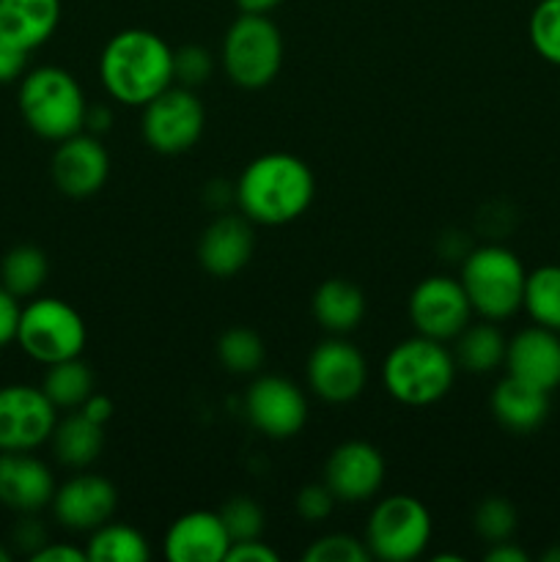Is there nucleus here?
I'll return each mask as SVG.
<instances>
[{
	"label": "nucleus",
	"mask_w": 560,
	"mask_h": 562,
	"mask_svg": "<svg viewBox=\"0 0 560 562\" xmlns=\"http://www.w3.org/2000/svg\"><path fill=\"white\" fill-rule=\"evenodd\" d=\"M316 179L305 159L289 151H269L250 159L234 184V201L250 223L285 225L307 212Z\"/></svg>",
	"instance_id": "f257e3e1"
},
{
	"label": "nucleus",
	"mask_w": 560,
	"mask_h": 562,
	"mask_svg": "<svg viewBox=\"0 0 560 562\" xmlns=\"http://www.w3.org/2000/svg\"><path fill=\"white\" fill-rule=\"evenodd\" d=\"M99 80L121 104L143 108L173 86V49L159 33L126 27L110 36L99 55Z\"/></svg>",
	"instance_id": "f03ea898"
},
{
	"label": "nucleus",
	"mask_w": 560,
	"mask_h": 562,
	"mask_svg": "<svg viewBox=\"0 0 560 562\" xmlns=\"http://www.w3.org/2000/svg\"><path fill=\"white\" fill-rule=\"evenodd\" d=\"M456 379V360L443 340L415 335L388 351L382 362V384L399 404L421 409L443 401Z\"/></svg>",
	"instance_id": "7ed1b4c3"
},
{
	"label": "nucleus",
	"mask_w": 560,
	"mask_h": 562,
	"mask_svg": "<svg viewBox=\"0 0 560 562\" xmlns=\"http://www.w3.org/2000/svg\"><path fill=\"white\" fill-rule=\"evenodd\" d=\"M16 104L27 130L60 143L86 126L88 102L80 82L60 66H38L22 75Z\"/></svg>",
	"instance_id": "20e7f679"
},
{
	"label": "nucleus",
	"mask_w": 560,
	"mask_h": 562,
	"mask_svg": "<svg viewBox=\"0 0 560 562\" xmlns=\"http://www.w3.org/2000/svg\"><path fill=\"white\" fill-rule=\"evenodd\" d=\"M459 280L464 285L472 313L486 322H503L522 307L527 269L508 247L483 245L467 252Z\"/></svg>",
	"instance_id": "39448f33"
},
{
	"label": "nucleus",
	"mask_w": 560,
	"mask_h": 562,
	"mask_svg": "<svg viewBox=\"0 0 560 562\" xmlns=\"http://www.w3.org/2000/svg\"><path fill=\"white\" fill-rule=\"evenodd\" d=\"M86 340V318L58 296H38L20 311L14 344L38 366H55L80 357Z\"/></svg>",
	"instance_id": "423d86ee"
},
{
	"label": "nucleus",
	"mask_w": 560,
	"mask_h": 562,
	"mask_svg": "<svg viewBox=\"0 0 560 562\" xmlns=\"http://www.w3.org/2000/svg\"><path fill=\"white\" fill-rule=\"evenodd\" d=\"M283 66V36L267 14H239L223 38V69L234 86L258 91Z\"/></svg>",
	"instance_id": "0eeeda50"
},
{
	"label": "nucleus",
	"mask_w": 560,
	"mask_h": 562,
	"mask_svg": "<svg viewBox=\"0 0 560 562\" xmlns=\"http://www.w3.org/2000/svg\"><path fill=\"white\" fill-rule=\"evenodd\" d=\"M366 547L382 562H412L432 541V514L412 494H390L379 499L366 525Z\"/></svg>",
	"instance_id": "6e6552de"
},
{
	"label": "nucleus",
	"mask_w": 560,
	"mask_h": 562,
	"mask_svg": "<svg viewBox=\"0 0 560 562\" xmlns=\"http://www.w3.org/2000/svg\"><path fill=\"white\" fill-rule=\"evenodd\" d=\"M206 126V113L195 88L168 86L143 104L141 132L148 148L165 157H176L198 146Z\"/></svg>",
	"instance_id": "1a4fd4ad"
},
{
	"label": "nucleus",
	"mask_w": 560,
	"mask_h": 562,
	"mask_svg": "<svg viewBox=\"0 0 560 562\" xmlns=\"http://www.w3.org/2000/svg\"><path fill=\"white\" fill-rule=\"evenodd\" d=\"M410 322L415 324L417 335L434 340H456V335L470 324L472 305L461 280L448 274H432L423 278L410 294Z\"/></svg>",
	"instance_id": "9d476101"
},
{
	"label": "nucleus",
	"mask_w": 560,
	"mask_h": 562,
	"mask_svg": "<svg viewBox=\"0 0 560 562\" xmlns=\"http://www.w3.org/2000/svg\"><path fill=\"white\" fill-rule=\"evenodd\" d=\"M58 423V409L33 384H5L0 387V453L9 450H36L49 442Z\"/></svg>",
	"instance_id": "9b49d317"
},
{
	"label": "nucleus",
	"mask_w": 560,
	"mask_h": 562,
	"mask_svg": "<svg viewBox=\"0 0 560 562\" xmlns=\"http://www.w3.org/2000/svg\"><path fill=\"white\" fill-rule=\"evenodd\" d=\"M307 387L327 404H351L366 390L368 366L362 351L344 338H327L307 357Z\"/></svg>",
	"instance_id": "f8f14e48"
},
{
	"label": "nucleus",
	"mask_w": 560,
	"mask_h": 562,
	"mask_svg": "<svg viewBox=\"0 0 560 562\" xmlns=\"http://www.w3.org/2000/svg\"><path fill=\"white\" fill-rule=\"evenodd\" d=\"M245 415L258 434L291 439L305 428L307 401L285 376H258L245 393Z\"/></svg>",
	"instance_id": "ddd939ff"
},
{
	"label": "nucleus",
	"mask_w": 560,
	"mask_h": 562,
	"mask_svg": "<svg viewBox=\"0 0 560 562\" xmlns=\"http://www.w3.org/2000/svg\"><path fill=\"white\" fill-rule=\"evenodd\" d=\"M53 184L66 198H91L104 187L110 176V154L91 132H77L58 143L49 162Z\"/></svg>",
	"instance_id": "4468645a"
},
{
	"label": "nucleus",
	"mask_w": 560,
	"mask_h": 562,
	"mask_svg": "<svg viewBox=\"0 0 560 562\" xmlns=\"http://www.w3.org/2000/svg\"><path fill=\"white\" fill-rule=\"evenodd\" d=\"M324 483L338 503H368L384 483V456L362 439L340 442L324 464Z\"/></svg>",
	"instance_id": "2eb2a0df"
},
{
	"label": "nucleus",
	"mask_w": 560,
	"mask_h": 562,
	"mask_svg": "<svg viewBox=\"0 0 560 562\" xmlns=\"http://www.w3.org/2000/svg\"><path fill=\"white\" fill-rule=\"evenodd\" d=\"M115 505H119V492L113 483L102 475H82L69 477L60 483L53 494V516L60 527L71 532H93L104 521L113 519Z\"/></svg>",
	"instance_id": "dca6fc26"
},
{
	"label": "nucleus",
	"mask_w": 560,
	"mask_h": 562,
	"mask_svg": "<svg viewBox=\"0 0 560 562\" xmlns=\"http://www.w3.org/2000/svg\"><path fill=\"white\" fill-rule=\"evenodd\" d=\"M253 250H256V234L253 223L245 214H220L198 241V261L203 272L212 278H234L250 263Z\"/></svg>",
	"instance_id": "f3484780"
},
{
	"label": "nucleus",
	"mask_w": 560,
	"mask_h": 562,
	"mask_svg": "<svg viewBox=\"0 0 560 562\" xmlns=\"http://www.w3.org/2000/svg\"><path fill=\"white\" fill-rule=\"evenodd\" d=\"M508 376L552 393L560 387V333L533 324L508 340L505 349Z\"/></svg>",
	"instance_id": "a211bd4d"
},
{
	"label": "nucleus",
	"mask_w": 560,
	"mask_h": 562,
	"mask_svg": "<svg viewBox=\"0 0 560 562\" xmlns=\"http://www.w3.org/2000/svg\"><path fill=\"white\" fill-rule=\"evenodd\" d=\"M55 477L31 450L0 453V505L14 514H38L53 503Z\"/></svg>",
	"instance_id": "6ab92c4d"
},
{
	"label": "nucleus",
	"mask_w": 560,
	"mask_h": 562,
	"mask_svg": "<svg viewBox=\"0 0 560 562\" xmlns=\"http://www.w3.org/2000/svg\"><path fill=\"white\" fill-rule=\"evenodd\" d=\"M228 549V530L214 510L181 514L163 538V554L170 562H225Z\"/></svg>",
	"instance_id": "aec40b11"
},
{
	"label": "nucleus",
	"mask_w": 560,
	"mask_h": 562,
	"mask_svg": "<svg viewBox=\"0 0 560 562\" xmlns=\"http://www.w3.org/2000/svg\"><path fill=\"white\" fill-rule=\"evenodd\" d=\"M60 22V0H0V42L33 53Z\"/></svg>",
	"instance_id": "412c9836"
},
{
	"label": "nucleus",
	"mask_w": 560,
	"mask_h": 562,
	"mask_svg": "<svg viewBox=\"0 0 560 562\" xmlns=\"http://www.w3.org/2000/svg\"><path fill=\"white\" fill-rule=\"evenodd\" d=\"M489 406H492L494 420L503 428L514 434H533L549 417V393L514 376H505L492 390Z\"/></svg>",
	"instance_id": "4be33fe9"
},
{
	"label": "nucleus",
	"mask_w": 560,
	"mask_h": 562,
	"mask_svg": "<svg viewBox=\"0 0 560 562\" xmlns=\"http://www.w3.org/2000/svg\"><path fill=\"white\" fill-rule=\"evenodd\" d=\"M311 311L322 329L333 335H349L366 316V296L351 280L329 278L313 291Z\"/></svg>",
	"instance_id": "5701e85b"
},
{
	"label": "nucleus",
	"mask_w": 560,
	"mask_h": 562,
	"mask_svg": "<svg viewBox=\"0 0 560 562\" xmlns=\"http://www.w3.org/2000/svg\"><path fill=\"white\" fill-rule=\"evenodd\" d=\"M53 453L69 470H86L99 459L104 448V426L82 415L80 409H71L64 420L53 428Z\"/></svg>",
	"instance_id": "b1692460"
},
{
	"label": "nucleus",
	"mask_w": 560,
	"mask_h": 562,
	"mask_svg": "<svg viewBox=\"0 0 560 562\" xmlns=\"http://www.w3.org/2000/svg\"><path fill=\"white\" fill-rule=\"evenodd\" d=\"M505 349H508V340L500 333V327H494V322L467 324L456 335V368H464L467 373H492L505 362Z\"/></svg>",
	"instance_id": "393cba45"
},
{
	"label": "nucleus",
	"mask_w": 560,
	"mask_h": 562,
	"mask_svg": "<svg viewBox=\"0 0 560 562\" xmlns=\"http://www.w3.org/2000/svg\"><path fill=\"white\" fill-rule=\"evenodd\" d=\"M44 395L53 401L55 409H80L93 393H97V382H93V373L80 357H71V360L55 362L47 366L42 382Z\"/></svg>",
	"instance_id": "a878e982"
},
{
	"label": "nucleus",
	"mask_w": 560,
	"mask_h": 562,
	"mask_svg": "<svg viewBox=\"0 0 560 562\" xmlns=\"http://www.w3.org/2000/svg\"><path fill=\"white\" fill-rule=\"evenodd\" d=\"M88 562H146L152 558L146 536L132 525L104 521L91 532L86 547Z\"/></svg>",
	"instance_id": "bb28decb"
},
{
	"label": "nucleus",
	"mask_w": 560,
	"mask_h": 562,
	"mask_svg": "<svg viewBox=\"0 0 560 562\" xmlns=\"http://www.w3.org/2000/svg\"><path fill=\"white\" fill-rule=\"evenodd\" d=\"M49 263L42 247L36 245H16L0 261V285L16 296L27 300L36 296L38 289L47 283Z\"/></svg>",
	"instance_id": "cd10ccee"
},
{
	"label": "nucleus",
	"mask_w": 560,
	"mask_h": 562,
	"mask_svg": "<svg viewBox=\"0 0 560 562\" xmlns=\"http://www.w3.org/2000/svg\"><path fill=\"white\" fill-rule=\"evenodd\" d=\"M522 307L530 313V318L541 327L560 333V267L547 263L533 272H527L525 280V300Z\"/></svg>",
	"instance_id": "c85d7f7f"
},
{
	"label": "nucleus",
	"mask_w": 560,
	"mask_h": 562,
	"mask_svg": "<svg viewBox=\"0 0 560 562\" xmlns=\"http://www.w3.org/2000/svg\"><path fill=\"white\" fill-rule=\"evenodd\" d=\"M264 340L256 329L247 327H231L220 335L217 340V360L220 366L236 376H250L264 366Z\"/></svg>",
	"instance_id": "c756f323"
},
{
	"label": "nucleus",
	"mask_w": 560,
	"mask_h": 562,
	"mask_svg": "<svg viewBox=\"0 0 560 562\" xmlns=\"http://www.w3.org/2000/svg\"><path fill=\"white\" fill-rule=\"evenodd\" d=\"M530 44L547 64L560 66V0H538L530 14Z\"/></svg>",
	"instance_id": "7c9ffc66"
},
{
	"label": "nucleus",
	"mask_w": 560,
	"mask_h": 562,
	"mask_svg": "<svg viewBox=\"0 0 560 562\" xmlns=\"http://www.w3.org/2000/svg\"><path fill=\"white\" fill-rule=\"evenodd\" d=\"M516 508L503 497H486L472 514V527H475L478 536L492 547V543L511 541L516 532Z\"/></svg>",
	"instance_id": "2f4dec72"
},
{
	"label": "nucleus",
	"mask_w": 560,
	"mask_h": 562,
	"mask_svg": "<svg viewBox=\"0 0 560 562\" xmlns=\"http://www.w3.org/2000/svg\"><path fill=\"white\" fill-rule=\"evenodd\" d=\"M305 562H368L371 552H368L366 541L346 532H329V536L316 538L311 547L302 552Z\"/></svg>",
	"instance_id": "473e14b6"
},
{
	"label": "nucleus",
	"mask_w": 560,
	"mask_h": 562,
	"mask_svg": "<svg viewBox=\"0 0 560 562\" xmlns=\"http://www.w3.org/2000/svg\"><path fill=\"white\" fill-rule=\"evenodd\" d=\"M225 530H228L231 543L250 541V538H261L264 532V510L256 499L250 497H234L223 505L220 510Z\"/></svg>",
	"instance_id": "72a5a7b5"
},
{
	"label": "nucleus",
	"mask_w": 560,
	"mask_h": 562,
	"mask_svg": "<svg viewBox=\"0 0 560 562\" xmlns=\"http://www.w3.org/2000/svg\"><path fill=\"white\" fill-rule=\"evenodd\" d=\"M214 69L212 53L201 44H187V47L173 49V80L179 86L198 88L209 80Z\"/></svg>",
	"instance_id": "f704fd0d"
},
{
	"label": "nucleus",
	"mask_w": 560,
	"mask_h": 562,
	"mask_svg": "<svg viewBox=\"0 0 560 562\" xmlns=\"http://www.w3.org/2000/svg\"><path fill=\"white\" fill-rule=\"evenodd\" d=\"M335 503H338V499L333 497V492L327 488V483H311V486H305L296 492L294 510L305 521L316 525V521L327 519V516L333 514Z\"/></svg>",
	"instance_id": "c9c22d12"
},
{
	"label": "nucleus",
	"mask_w": 560,
	"mask_h": 562,
	"mask_svg": "<svg viewBox=\"0 0 560 562\" xmlns=\"http://www.w3.org/2000/svg\"><path fill=\"white\" fill-rule=\"evenodd\" d=\"M11 541H14V549H20L22 554L31 558L33 552H38V549L49 541V538L42 521L33 519V514H25V519L16 521L14 532H11Z\"/></svg>",
	"instance_id": "e433bc0d"
},
{
	"label": "nucleus",
	"mask_w": 560,
	"mask_h": 562,
	"mask_svg": "<svg viewBox=\"0 0 560 562\" xmlns=\"http://www.w3.org/2000/svg\"><path fill=\"white\" fill-rule=\"evenodd\" d=\"M280 554L272 547L261 541V538H250V541L231 543L225 562H278Z\"/></svg>",
	"instance_id": "4c0bfd02"
},
{
	"label": "nucleus",
	"mask_w": 560,
	"mask_h": 562,
	"mask_svg": "<svg viewBox=\"0 0 560 562\" xmlns=\"http://www.w3.org/2000/svg\"><path fill=\"white\" fill-rule=\"evenodd\" d=\"M20 300L0 285V349L14 344L16 324H20Z\"/></svg>",
	"instance_id": "58836bf2"
},
{
	"label": "nucleus",
	"mask_w": 560,
	"mask_h": 562,
	"mask_svg": "<svg viewBox=\"0 0 560 562\" xmlns=\"http://www.w3.org/2000/svg\"><path fill=\"white\" fill-rule=\"evenodd\" d=\"M27 66V53L25 49L14 47V44L0 42V82H14L22 80Z\"/></svg>",
	"instance_id": "ea45409f"
},
{
	"label": "nucleus",
	"mask_w": 560,
	"mask_h": 562,
	"mask_svg": "<svg viewBox=\"0 0 560 562\" xmlns=\"http://www.w3.org/2000/svg\"><path fill=\"white\" fill-rule=\"evenodd\" d=\"M33 562H88L86 549H77L71 543L47 541L38 552L31 554Z\"/></svg>",
	"instance_id": "a19ab883"
},
{
	"label": "nucleus",
	"mask_w": 560,
	"mask_h": 562,
	"mask_svg": "<svg viewBox=\"0 0 560 562\" xmlns=\"http://www.w3.org/2000/svg\"><path fill=\"white\" fill-rule=\"evenodd\" d=\"M483 560L486 562H527V552L525 549L516 547L514 541H500V543H492V549L483 554Z\"/></svg>",
	"instance_id": "79ce46f5"
},
{
	"label": "nucleus",
	"mask_w": 560,
	"mask_h": 562,
	"mask_svg": "<svg viewBox=\"0 0 560 562\" xmlns=\"http://www.w3.org/2000/svg\"><path fill=\"white\" fill-rule=\"evenodd\" d=\"M80 412L82 415H88L91 417V420H97V423H108L110 417H113V401L108 398V395H99V393H93L91 398L86 401V404L80 406Z\"/></svg>",
	"instance_id": "37998d69"
},
{
	"label": "nucleus",
	"mask_w": 560,
	"mask_h": 562,
	"mask_svg": "<svg viewBox=\"0 0 560 562\" xmlns=\"http://www.w3.org/2000/svg\"><path fill=\"white\" fill-rule=\"evenodd\" d=\"M234 3L242 14H269V11L278 9L283 0H234Z\"/></svg>",
	"instance_id": "c03bdc74"
},
{
	"label": "nucleus",
	"mask_w": 560,
	"mask_h": 562,
	"mask_svg": "<svg viewBox=\"0 0 560 562\" xmlns=\"http://www.w3.org/2000/svg\"><path fill=\"white\" fill-rule=\"evenodd\" d=\"M108 126H110V113H108V110H102V108H88V113H86V126H82V130H88V132H91V135H97V132L108 130Z\"/></svg>",
	"instance_id": "a18cd8bd"
},
{
	"label": "nucleus",
	"mask_w": 560,
	"mask_h": 562,
	"mask_svg": "<svg viewBox=\"0 0 560 562\" xmlns=\"http://www.w3.org/2000/svg\"><path fill=\"white\" fill-rule=\"evenodd\" d=\"M541 560H547V562H560V547H558V549H549V552L544 554Z\"/></svg>",
	"instance_id": "49530a36"
},
{
	"label": "nucleus",
	"mask_w": 560,
	"mask_h": 562,
	"mask_svg": "<svg viewBox=\"0 0 560 562\" xmlns=\"http://www.w3.org/2000/svg\"><path fill=\"white\" fill-rule=\"evenodd\" d=\"M9 560H11V552L3 547V543H0V562H9Z\"/></svg>",
	"instance_id": "de8ad7c7"
}]
</instances>
